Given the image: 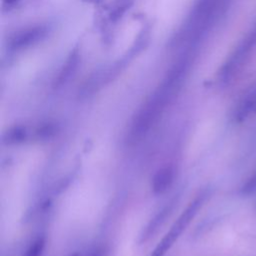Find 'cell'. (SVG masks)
Segmentation results:
<instances>
[{"instance_id": "obj_1", "label": "cell", "mask_w": 256, "mask_h": 256, "mask_svg": "<svg viewBox=\"0 0 256 256\" xmlns=\"http://www.w3.org/2000/svg\"><path fill=\"white\" fill-rule=\"evenodd\" d=\"M191 67V55H182L169 69L161 83L140 107L132 119L128 140L135 143L141 140L159 120L167 105L173 100L187 78Z\"/></svg>"}, {"instance_id": "obj_2", "label": "cell", "mask_w": 256, "mask_h": 256, "mask_svg": "<svg viewBox=\"0 0 256 256\" xmlns=\"http://www.w3.org/2000/svg\"><path fill=\"white\" fill-rule=\"evenodd\" d=\"M230 0H197L172 43L193 46L212 29L223 16Z\"/></svg>"}, {"instance_id": "obj_3", "label": "cell", "mask_w": 256, "mask_h": 256, "mask_svg": "<svg viewBox=\"0 0 256 256\" xmlns=\"http://www.w3.org/2000/svg\"><path fill=\"white\" fill-rule=\"evenodd\" d=\"M206 192L200 193L197 195L186 207V209L179 216L177 221L172 225L171 229L165 234L162 240L158 243L156 248L153 250L151 256H163L173 245V243L177 240L183 230L188 226L194 216L197 214L198 210L203 205L206 199Z\"/></svg>"}, {"instance_id": "obj_4", "label": "cell", "mask_w": 256, "mask_h": 256, "mask_svg": "<svg viewBox=\"0 0 256 256\" xmlns=\"http://www.w3.org/2000/svg\"><path fill=\"white\" fill-rule=\"evenodd\" d=\"M256 48V24L249 32L246 38L239 44L230 57L226 60L219 71V79L221 82L226 83L230 81L236 73L242 68L244 63L250 57V54Z\"/></svg>"}, {"instance_id": "obj_5", "label": "cell", "mask_w": 256, "mask_h": 256, "mask_svg": "<svg viewBox=\"0 0 256 256\" xmlns=\"http://www.w3.org/2000/svg\"><path fill=\"white\" fill-rule=\"evenodd\" d=\"M48 29L44 25H36L24 28L12 34L8 40L7 47L13 51L23 50L38 43L47 35Z\"/></svg>"}, {"instance_id": "obj_6", "label": "cell", "mask_w": 256, "mask_h": 256, "mask_svg": "<svg viewBox=\"0 0 256 256\" xmlns=\"http://www.w3.org/2000/svg\"><path fill=\"white\" fill-rule=\"evenodd\" d=\"M175 178V169L172 165H165L159 168L152 177L151 188L153 193L162 194L166 192L173 184Z\"/></svg>"}, {"instance_id": "obj_7", "label": "cell", "mask_w": 256, "mask_h": 256, "mask_svg": "<svg viewBox=\"0 0 256 256\" xmlns=\"http://www.w3.org/2000/svg\"><path fill=\"white\" fill-rule=\"evenodd\" d=\"M28 137V131L25 126L17 125L12 128H10L5 136H4V141L7 144H17L25 141Z\"/></svg>"}, {"instance_id": "obj_8", "label": "cell", "mask_w": 256, "mask_h": 256, "mask_svg": "<svg viewBox=\"0 0 256 256\" xmlns=\"http://www.w3.org/2000/svg\"><path fill=\"white\" fill-rule=\"evenodd\" d=\"M45 248V239L43 237H38L33 241V243L28 247L23 256H41Z\"/></svg>"}, {"instance_id": "obj_9", "label": "cell", "mask_w": 256, "mask_h": 256, "mask_svg": "<svg viewBox=\"0 0 256 256\" xmlns=\"http://www.w3.org/2000/svg\"><path fill=\"white\" fill-rule=\"evenodd\" d=\"M239 193L242 196H250L256 193V172L253 173L240 187Z\"/></svg>"}, {"instance_id": "obj_10", "label": "cell", "mask_w": 256, "mask_h": 256, "mask_svg": "<svg viewBox=\"0 0 256 256\" xmlns=\"http://www.w3.org/2000/svg\"><path fill=\"white\" fill-rule=\"evenodd\" d=\"M106 250L103 247H96L90 254L89 256H105Z\"/></svg>"}, {"instance_id": "obj_11", "label": "cell", "mask_w": 256, "mask_h": 256, "mask_svg": "<svg viewBox=\"0 0 256 256\" xmlns=\"http://www.w3.org/2000/svg\"><path fill=\"white\" fill-rule=\"evenodd\" d=\"M253 96H254V101H255V105H256V94H254Z\"/></svg>"}, {"instance_id": "obj_12", "label": "cell", "mask_w": 256, "mask_h": 256, "mask_svg": "<svg viewBox=\"0 0 256 256\" xmlns=\"http://www.w3.org/2000/svg\"><path fill=\"white\" fill-rule=\"evenodd\" d=\"M71 256H79L78 254H74V255H71Z\"/></svg>"}]
</instances>
